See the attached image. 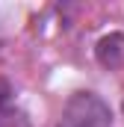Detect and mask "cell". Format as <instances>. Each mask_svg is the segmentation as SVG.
Listing matches in <instances>:
<instances>
[{"instance_id":"cell-1","label":"cell","mask_w":124,"mask_h":127,"mask_svg":"<svg viewBox=\"0 0 124 127\" xmlns=\"http://www.w3.org/2000/svg\"><path fill=\"white\" fill-rule=\"evenodd\" d=\"M109 124H112L109 106L94 92H77L62 106V115H59L56 127H109Z\"/></svg>"}]
</instances>
